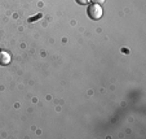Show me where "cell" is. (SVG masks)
<instances>
[{
    "label": "cell",
    "mask_w": 146,
    "mask_h": 139,
    "mask_svg": "<svg viewBox=\"0 0 146 139\" xmlns=\"http://www.w3.org/2000/svg\"><path fill=\"white\" fill-rule=\"evenodd\" d=\"M9 61H11V56L7 52H0V64L7 65L9 64Z\"/></svg>",
    "instance_id": "obj_2"
},
{
    "label": "cell",
    "mask_w": 146,
    "mask_h": 139,
    "mask_svg": "<svg viewBox=\"0 0 146 139\" xmlns=\"http://www.w3.org/2000/svg\"><path fill=\"white\" fill-rule=\"evenodd\" d=\"M88 16L92 19H98L102 16V8L100 7V4H92L88 7Z\"/></svg>",
    "instance_id": "obj_1"
},
{
    "label": "cell",
    "mask_w": 146,
    "mask_h": 139,
    "mask_svg": "<svg viewBox=\"0 0 146 139\" xmlns=\"http://www.w3.org/2000/svg\"><path fill=\"white\" fill-rule=\"evenodd\" d=\"M91 1H93V4H101V3H104L105 0H91Z\"/></svg>",
    "instance_id": "obj_4"
},
{
    "label": "cell",
    "mask_w": 146,
    "mask_h": 139,
    "mask_svg": "<svg viewBox=\"0 0 146 139\" xmlns=\"http://www.w3.org/2000/svg\"><path fill=\"white\" fill-rule=\"evenodd\" d=\"M78 4H80V5H86V4H88L91 0H76Z\"/></svg>",
    "instance_id": "obj_3"
}]
</instances>
